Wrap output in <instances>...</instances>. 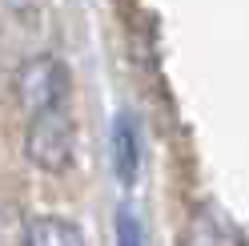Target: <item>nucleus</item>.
I'll return each mask as SVG.
<instances>
[{"label": "nucleus", "mask_w": 249, "mask_h": 246, "mask_svg": "<svg viewBox=\"0 0 249 246\" xmlns=\"http://www.w3.org/2000/svg\"><path fill=\"white\" fill-rule=\"evenodd\" d=\"M24 153L36 170H49V174L69 170V162H72V121L60 109L33 113L28 133H24Z\"/></svg>", "instance_id": "obj_1"}, {"label": "nucleus", "mask_w": 249, "mask_h": 246, "mask_svg": "<svg viewBox=\"0 0 249 246\" xmlns=\"http://www.w3.org/2000/svg\"><path fill=\"white\" fill-rule=\"evenodd\" d=\"M69 97V73L56 57H33L24 61L17 73V101L28 113H44V109H60Z\"/></svg>", "instance_id": "obj_2"}, {"label": "nucleus", "mask_w": 249, "mask_h": 246, "mask_svg": "<svg viewBox=\"0 0 249 246\" xmlns=\"http://www.w3.org/2000/svg\"><path fill=\"white\" fill-rule=\"evenodd\" d=\"M113 170L121 186H133L137 174H141V129H137V117L133 113H117L113 117Z\"/></svg>", "instance_id": "obj_3"}, {"label": "nucleus", "mask_w": 249, "mask_h": 246, "mask_svg": "<svg viewBox=\"0 0 249 246\" xmlns=\"http://www.w3.org/2000/svg\"><path fill=\"white\" fill-rule=\"evenodd\" d=\"M24 242H33V246H72V242H81V230H76L69 218L44 214V218H33V222H28Z\"/></svg>", "instance_id": "obj_4"}, {"label": "nucleus", "mask_w": 249, "mask_h": 246, "mask_svg": "<svg viewBox=\"0 0 249 246\" xmlns=\"http://www.w3.org/2000/svg\"><path fill=\"white\" fill-rule=\"evenodd\" d=\"M117 234H121V242H141V226H137V218L129 210L117 214Z\"/></svg>", "instance_id": "obj_5"}, {"label": "nucleus", "mask_w": 249, "mask_h": 246, "mask_svg": "<svg viewBox=\"0 0 249 246\" xmlns=\"http://www.w3.org/2000/svg\"><path fill=\"white\" fill-rule=\"evenodd\" d=\"M40 4H44V0H8V8L17 12V17H36Z\"/></svg>", "instance_id": "obj_6"}]
</instances>
